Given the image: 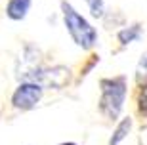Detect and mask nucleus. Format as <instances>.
<instances>
[{"mask_svg":"<svg viewBox=\"0 0 147 145\" xmlns=\"http://www.w3.org/2000/svg\"><path fill=\"white\" fill-rule=\"evenodd\" d=\"M140 36H142V29H140V25H132V27H126V29H122V31H119V40H120L122 46L138 40Z\"/></svg>","mask_w":147,"mask_h":145,"instance_id":"0eeeda50","label":"nucleus"},{"mask_svg":"<svg viewBox=\"0 0 147 145\" xmlns=\"http://www.w3.org/2000/svg\"><path fill=\"white\" fill-rule=\"evenodd\" d=\"M138 75L147 76V52L140 57V61H138Z\"/></svg>","mask_w":147,"mask_h":145,"instance_id":"9d476101","label":"nucleus"},{"mask_svg":"<svg viewBox=\"0 0 147 145\" xmlns=\"http://www.w3.org/2000/svg\"><path fill=\"white\" fill-rule=\"evenodd\" d=\"M86 2H88V8H90V11H92L94 17H101L103 16V10H105L103 0H86Z\"/></svg>","mask_w":147,"mask_h":145,"instance_id":"6e6552de","label":"nucleus"},{"mask_svg":"<svg viewBox=\"0 0 147 145\" xmlns=\"http://www.w3.org/2000/svg\"><path fill=\"white\" fill-rule=\"evenodd\" d=\"M130 130H132V118H130V117L122 118V120L119 122V126L115 128V132H113V138H111L109 145H119L120 141H122V140L126 138V136L130 134Z\"/></svg>","mask_w":147,"mask_h":145,"instance_id":"423d86ee","label":"nucleus"},{"mask_svg":"<svg viewBox=\"0 0 147 145\" xmlns=\"http://www.w3.org/2000/svg\"><path fill=\"white\" fill-rule=\"evenodd\" d=\"M61 10H63V19H65V27L76 46H80L82 50H90L98 40V32L78 11L67 2H61Z\"/></svg>","mask_w":147,"mask_h":145,"instance_id":"f03ea898","label":"nucleus"},{"mask_svg":"<svg viewBox=\"0 0 147 145\" xmlns=\"http://www.w3.org/2000/svg\"><path fill=\"white\" fill-rule=\"evenodd\" d=\"M138 107H140V113L147 115V84H143L140 88V96H138Z\"/></svg>","mask_w":147,"mask_h":145,"instance_id":"1a4fd4ad","label":"nucleus"},{"mask_svg":"<svg viewBox=\"0 0 147 145\" xmlns=\"http://www.w3.org/2000/svg\"><path fill=\"white\" fill-rule=\"evenodd\" d=\"M59 145H76V143H59Z\"/></svg>","mask_w":147,"mask_h":145,"instance_id":"9b49d317","label":"nucleus"},{"mask_svg":"<svg viewBox=\"0 0 147 145\" xmlns=\"http://www.w3.org/2000/svg\"><path fill=\"white\" fill-rule=\"evenodd\" d=\"M29 8H31V0H10L8 2V8H6V13L10 19H23V17L27 16Z\"/></svg>","mask_w":147,"mask_h":145,"instance_id":"39448f33","label":"nucleus"},{"mask_svg":"<svg viewBox=\"0 0 147 145\" xmlns=\"http://www.w3.org/2000/svg\"><path fill=\"white\" fill-rule=\"evenodd\" d=\"M101 86V99H99V111L107 118L115 120L120 115L124 107V99L128 94V84L126 76H113V78H103L99 82Z\"/></svg>","mask_w":147,"mask_h":145,"instance_id":"f257e3e1","label":"nucleus"},{"mask_svg":"<svg viewBox=\"0 0 147 145\" xmlns=\"http://www.w3.org/2000/svg\"><path fill=\"white\" fill-rule=\"evenodd\" d=\"M42 97V88L38 86L36 82H23L19 84L13 96H11V103L16 109H21V111H29L33 109Z\"/></svg>","mask_w":147,"mask_h":145,"instance_id":"20e7f679","label":"nucleus"},{"mask_svg":"<svg viewBox=\"0 0 147 145\" xmlns=\"http://www.w3.org/2000/svg\"><path fill=\"white\" fill-rule=\"evenodd\" d=\"M71 80V71L67 67H52V69H36L33 75L29 76L25 82H36L38 86L42 88H54V90H59V88L67 86Z\"/></svg>","mask_w":147,"mask_h":145,"instance_id":"7ed1b4c3","label":"nucleus"}]
</instances>
